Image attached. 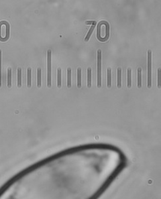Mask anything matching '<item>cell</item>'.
Here are the masks:
<instances>
[{
    "label": "cell",
    "mask_w": 161,
    "mask_h": 199,
    "mask_svg": "<svg viewBox=\"0 0 161 199\" xmlns=\"http://www.w3.org/2000/svg\"><path fill=\"white\" fill-rule=\"evenodd\" d=\"M128 165L117 148H72L21 170L0 187V199H99Z\"/></svg>",
    "instance_id": "6da1fadb"
},
{
    "label": "cell",
    "mask_w": 161,
    "mask_h": 199,
    "mask_svg": "<svg viewBox=\"0 0 161 199\" xmlns=\"http://www.w3.org/2000/svg\"><path fill=\"white\" fill-rule=\"evenodd\" d=\"M109 37V23L105 21L99 22L97 27V37L100 41H105Z\"/></svg>",
    "instance_id": "7a4b0ae2"
},
{
    "label": "cell",
    "mask_w": 161,
    "mask_h": 199,
    "mask_svg": "<svg viewBox=\"0 0 161 199\" xmlns=\"http://www.w3.org/2000/svg\"><path fill=\"white\" fill-rule=\"evenodd\" d=\"M10 25L6 21L0 23V40H7L10 37Z\"/></svg>",
    "instance_id": "3957f363"
},
{
    "label": "cell",
    "mask_w": 161,
    "mask_h": 199,
    "mask_svg": "<svg viewBox=\"0 0 161 199\" xmlns=\"http://www.w3.org/2000/svg\"><path fill=\"white\" fill-rule=\"evenodd\" d=\"M52 74V51L48 49L47 51V86L50 88L52 84L51 82Z\"/></svg>",
    "instance_id": "277c9868"
},
{
    "label": "cell",
    "mask_w": 161,
    "mask_h": 199,
    "mask_svg": "<svg viewBox=\"0 0 161 199\" xmlns=\"http://www.w3.org/2000/svg\"><path fill=\"white\" fill-rule=\"evenodd\" d=\"M152 51L149 50L147 51V87L150 88L152 86Z\"/></svg>",
    "instance_id": "5b68a950"
},
{
    "label": "cell",
    "mask_w": 161,
    "mask_h": 199,
    "mask_svg": "<svg viewBox=\"0 0 161 199\" xmlns=\"http://www.w3.org/2000/svg\"><path fill=\"white\" fill-rule=\"evenodd\" d=\"M97 65H98V81H97V86L98 88H101L102 86V51L99 49L97 53Z\"/></svg>",
    "instance_id": "8992f818"
},
{
    "label": "cell",
    "mask_w": 161,
    "mask_h": 199,
    "mask_svg": "<svg viewBox=\"0 0 161 199\" xmlns=\"http://www.w3.org/2000/svg\"><path fill=\"white\" fill-rule=\"evenodd\" d=\"M27 87H31L32 86V69L31 67H29L27 70Z\"/></svg>",
    "instance_id": "52a82bcc"
},
{
    "label": "cell",
    "mask_w": 161,
    "mask_h": 199,
    "mask_svg": "<svg viewBox=\"0 0 161 199\" xmlns=\"http://www.w3.org/2000/svg\"><path fill=\"white\" fill-rule=\"evenodd\" d=\"M82 86V69H77V87L80 88Z\"/></svg>",
    "instance_id": "ba28073f"
},
{
    "label": "cell",
    "mask_w": 161,
    "mask_h": 199,
    "mask_svg": "<svg viewBox=\"0 0 161 199\" xmlns=\"http://www.w3.org/2000/svg\"><path fill=\"white\" fill-rule=\"evenodd\" d=\"M142 86V69L141 68L137 69V87L139 88Z\"/></svg>",
    "instance_id": "9c48e42d"
},
{
    "label": "cell",
    "mask_w": 161,
    "mask_h": 199,
    "mask_svg": "<svg viewBox=\"0 0 161 199\" xmlns=\"http://www.w3.org/2000/svg\"><path fill=\"white\" fill-rule=\"evenodd\" d=\"M62 86V70L61 68L57 69V87L61 88Z\"/></svg>",
    "instance_id": "30bf717a"
},
{
    "label": "cell",
    "mask_w": 161,
    "mask_h": 199,
    "mask_svg": "<svg viewBox=\"0 0 161 199\" xmlns=\"http://www.w3.org/2000/svg\"><path fill=\"white\" fill-rule=\"evenodd\" d=\"M117 88H120L122 86L121 84V74H122V69L121 68L119 67L117 70Z\"/></svg>",
    "instance_id": "8fae6325"
},
{
    "label": "cell",
    "mask_w": 161,
    "mask_h": 199,
    "mask_svg": "<svg viewBox=\"0 0 161 199\" xmlns=\"http://www.w3.org/2000/svg\"><path fill=\"white\" fill-rule=\"evenodd\" d=\"M107 86L108 88L112 87V69L111 68H108L107 70Z\"/></svg>",
    "instance_id": "7c38bea8"
},
{
    "label": "cell",
    "mask_w": 161,
    "mask_h": 199,
    "mask_svg": "<svg viewBox=\"0 0 161 199\" xmlns=\"http://www.w3.org/2000/svg\"><path fill=\"white\" fill-rule=\"evenodd\" d=\"M71 77H72V69L70 68L67 69V87L68 88H71L72 82H71Z\"/></svg>",
    "instance_id": "4fadbf2b"
},
{
    "label": "cell",
    "mask_w": 161,
    "mask_h": 199,
    "mask_svg": "<svg viewBox=\"0 0 161 199\" xmlns=\"http://www.w3.org/2000/svg\"><path fill=\"white\" fill-rule=\"evenodd\" d=\"M21 69L18 68L17 69V86L19 88L21 87L22 86V74Z\"/></svg>",
    "instance_id": "5bb4252c"
},
{
    "label": "cell",
    "mask_w": 161,
    "mask_h": 199,
    "mask_svg": "<svg viewBox=\"0 0 161 199\" xmlns=\"http://www.w3.org/2000/svg\"><path fill=\"white\" fill-rule=\"evenodd\" d=\"M11 76H12V70L10 67L7 69V87H11Z\"/></svg>",
    "instance_id": "9a60e30c"
},
{
    "label": "cell",
    "mask_w": 161,
    "mask_h": 199,
    "mask_svg": "<svg viewBox=\"0 0 161 199\" xmlns=\"http://www.w3.org/2000/svg\"><path fill=\"white\" fill-rule=\"evenodd\" d=\"M88 82L87 86L88 88H91V69L90 67L88 68Z\"/></svg>",
    "instance_id": "2e32d148"
},
{
    "label": "cell",
    "mask_w": 161,
    "mask_h": 199,
    "mask_svg": "<svg viewBox=\"0 0 161 199\" xmlns=\"http://www.w3.org/2000/svg\"><path fill=\"white\" fill-rule=\"evenodd\" d=\"M41 69L40 68H38L37 69V87L40 88L41 87Z\"/></svg>",
    "instance_id": "e0dca14e"
},
{
    "label": "cell",
    "mask_w": 161,
    "mask_h": 199,
    "mask_svg": "<svg viewBox=\"0 0 161 199\" xmlns=\"http://www.w3.org/2000/svg\"><path fill=\"white\" fill-rule=\"evenodd\" d=\"M131 69H127V88L131 87Z\"/></svg>",
    "instance_id": "ac0fdd59"
},
{
    "label": "cell",
    "mask_w": 161,
    "mask_h": 199,
    "mask_svg": "<svg viewBox=\"0 0 161 199\" xmlns=\"http://www.w3.org/2000/svg\"><path fill=\"white\" fill-rule=\"evenodd\" d=\"M95 25H91V27H90V30H89L88 33H87V35H86V37H85V39H84V41L85 42H87L88 40L89 39H90V37H91V34H92L93 31H94V29H95Z\"/></svg>",
    "instance_id": "d6986e66"
},
{
    "label": "cell",
    "mask_w": 161,
    "mask_h": 199,
    "mask_svg": "<svg viewBox=\"0 0 161 199\" xmlns=\"http://www.w3.org/2000/svg\"><path fill=\"white\" fill-rule=\"evenodd\" d=\"M160 68H158V70H157V87L158 88H160Z\"/></svg>",
    "instance_id": "ffe728a7"
},
{
    "label": "cell",
    "mask_w": 161,
    "mask_h": 199,
    "mask_svg": "<svg viewBox=\"0 0 161 199\" xmlns=\"http://www.w3.org/2000/svg\"><path fill=\"white\" fill-rule=\"evenodd\" d=\"M2 51L0 49V87L2 86Z\"/></svg>",
    "instance_id": "44dd1931"
},
{
    "label": "cell",
    "mask_w": 161,
    "mask_h": 199,
    "mask_svg": "<svg viewBox=\"0 0 161 199\" xmlns=\"http://www.w3.org/2000/svg\"><path fill=\"white\" fill-rule=\"evenodd\" d=\"M85 23H86V25H90L91 23H93V25H95V24H96V22H95V21H88L85 22Z\"/></svg>",
    "instance_id": "7402d4cb"
}]
</instances>
